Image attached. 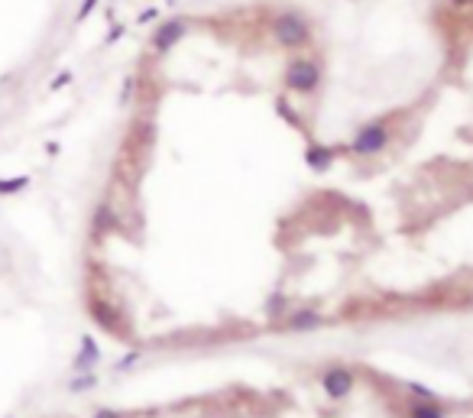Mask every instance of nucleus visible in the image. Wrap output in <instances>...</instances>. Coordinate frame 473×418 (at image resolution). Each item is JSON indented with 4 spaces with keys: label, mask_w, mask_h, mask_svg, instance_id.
Returning a JSON list of instances; mask_svg holds the SVG:
<instances>
[{
    "label": "nucleus",
    "mask_w": 473,
    "mask_h": 418,
    "mask_svg": "<svg viewBox=\"0 0 473 418\" xmlns=\"http://www.w3.org/2000/svg\"><path fill=\"white\" fill-rule=\"evenodd\" d=\"M406 418H447V405L441 399H435V402L412 399L406 405Z\"/></svg>",
    "instance_id": "nucleus-11"
},
{
    "label": "nucleus",
    "mask_w": 473,
    "mask_h": 418,
    "mask_svg": "<svg viewBox=\"0 0 473 418\" xmlns=\"http://www.w3.org/2000/svg\"><path fill=\"white\" fill-rule=\"evenodd\" d=\"M334 159H337V149L334 146H324V143H308L305 146V166L312 169V172H328L334 166Z\"/></svg>",
    "instance_id": "nucleus-10"
},
{
    "label": "nucleus",
    "mask_w": 473,
    "mask_h": 418,
    "mask_svg": "<svg viewBox=\"0 0 473 418\" xmlns=\"http://www.w3.org/2000/svg\"><path fill=\"white\" fill-rule=\"evenodd\" d=\"M133 84H136V78H127V82H123V91H120V104H130V101H133Z\"/></svg>",
    "instance_id": "nucleus-20"
},
{
    "label": "nucleus",
    "mask_w": 473,
    "mask_h": 418,
    "mask_svg": "<svg viewBox=\"0 0 473 418\" xmlns=\"http://www.w3.org/2000/svg\"><path fill=\"white\" fill-rule=\"evenodd\" d=\"M470 305H473V295H470Z\"/></svg>",
    "instance_id": "nucleus-24"
},
{
    "label": "nucleus",
    "mask_w": 473,
    "mask_h": 418,
    "mask_svg": "<svg viewBox=\"0 0 473 418\" xmlns=\"http://www.w3.org/2000/svg\"><path fill=\"white\" fill-rule=\"evenodd\" d=\"M114 231H120V217H117L111 201H101L95 208V217H91V233H95V240H104L107 233H114Z\"/></svg>",
    "instance_id": "nucleus-9"
},
{
    "label": "nucleus",
    "mask_w": 473,
    "mask_h": 418,
    "mask_svg": "<svg viewBox=\"0 0 473 418\" xmlns=\"http://www.w3.org/2000/svg\"><path fill=\"white\" fill-rule=\"evenodd\" d=\"M156 17H159V10H156V7H150V10H143V13H140V17H136V20H140V23H152V20H156Z\"/></svg>",
    "instance_id": "nucleus-22"
},
{
    "label": "nucleus",
    "mask_w": 473,
    "mask_h": 418,
    "mask_svg": "<svg viewBox=\"0 0 473 418\" xmlns=\"http://www.w3.org/2000/svg\"><path fill=\"white\" fill-rule=\"evenodd\" d=\"M402 389H406L412 399H418V402H435V399H438V396L428 389V386H418V382H402Z\"/></svg>",
    "instance_id": "nucleus-15"
},
{
    "label": "nucleus",
    "mask_w": 473,
    "mask_h": 418,
    "mask_svg": "<svg viewBox=\"0 0 473 418\" xmlns=\"http://www.w3.org/2000/svg\"><path fill=\"white\" fill-rule=\"evenodd\" d=\"M95 386H97V373H75V376L68 380V392H75V396L91 392Z\"/></svg>",
    "instance_id": "nucleus-13"
},
{
    "label": "nucleus",
    "mask_w": 473,
    "mask_h": 418,
    "mask_svg": "<svg viewBox=\"0 0 473 418\" xmlns=\"http://www.w3.org/2000/svg\"><path fill=\"white\" fill-rule=\"evenodd\" d=\"M143 360V350H130V353H123L120 360L114 363V373H127V370H133L136 363Z\"/></svg>",
    "instance_id": "nucleus-16"
},
{
    "label": "nucleus",
    "mask_w": 473,
    "mask_h": 418,
    "mask_svg": "<svg viewBox=\"0 0 473 418\" xmlns=\"http://www.w3.org/2000/svg\"><path fill=\"white\" fill-rule=\"evenodd\" d=\"M396 121H399V114H386V117H373V121L360 123L357 133H353V139L347 143V156H353V159L383 156V153L392 146Z\"/></svg>",
    "instance_id": "nucleus-2"
},
{
    "label": "nucleus",
    "mask_w": 473,
    "mask_h": 418,
    "mask_svg": "<svg viewBox=\"0 0 473 418\" xmlns=\"http://www.w3.org/2000/svg\"><path fill=\"white\" fill-rule=\"evenodd\" d=\"M321 82H324V65L318 62V59L305 56V52L289 56V62L282 65V84H285V91L289 94L312 98V94H318Z\"/></svg>",
    "instance_id": "nucleus-3"
},
{
    "label": "nucleus",
    "mask_w": 473,
    "mask_h": 418,
    "mask_svg": "<svg viewBox=\"0 0 473 418\" xmlns=\"http://www.w3.org/2000/svg\"><path fill=\"white\" fill-rule=\"evenodd\" d=\"M23 188H29V176H13V178H0V195H3V198L17 195V192H23Z\"/></svg>",
    "instance_id": "nucleus-14"
},
{
    "label": "nucleus",
    "mask_w": 473,
    "mask_h": 418,
    "mask_svg": "<svg viewBox=\"0 0 473 418\" xmlns=\"http://www.w3.org/2000/svg\"><path fill=\"white\" fill-rule=\"evenodd\" d=\"M451 7H457V10H470L473 7V0H447Z\"/></svg>",
    "instance_id": "nucleus-23"
},
{
    "label": "nucleus",
    "mask_w": 473,
    "mask_h": 418,
    "mask_svg": "<svg viewBox=\"0 0 473 418\" xmlns=\"http://www.w3.org/2000/svg\"><path fill=\"white\" fill-rule=\"evenodd\" d=\"M88 311H91V318H95L104 331H111V334H117V337L127 334V325L117 318V308L107 305L104 298H91V302H88Z\"/></svg>",
    "instance_id": "nucleus-7"
},
{
    "label": "nucleus",
    "mask_w": 473,
    "mask_h": 418,
    "mask_svg": "<svg viewBox=\"0 0 473 418\" xmlns=\"http://www.w3.org/2000/svg\"><path fill=\"white\" fill-rule=\"evenodd\" d=\"M97 363H101V347H97V341L91 334H81L78 353H75V360H72V370L75 373H95Z\"/></svg>",
    "instance_id": "nucleus-8"
},
{
    "label": "nucleus",
    "mask_w": 473,
    "mask_h": 418,
    "mask_svg": "<svg viewBox=\"0 0 473 418\" xmlns=\"http://www.w3.org/2000/svg\"><path fill=\"white\" fill-rule=\"evenodd\" d=\"M191 33V17H166L159 23V26L152 29V39H150V52L156 59H162V56H169L172 49L179 46L182 39L189 36Z\"/></svg>",
    "instance_id": "nucleus-4"
},
{
    "label": "nucleus",
    "mask_w": 473,
    "mask_h": 418,
    "mask_svg": "<svg viewBox=\"0 0 473 418\" xmlns=\"http://www.w3.org/2000/svg\"><path fill=\"white\" fill-rule=\"evenodd\" d=\"M95 7H97V0H81V7H78V23H85L88 17H91V13H95Z\"/></svg>",
    "instance_id": "nucleus-17"
},
{
    "label": "nucleus",
    "mask_w": 473,
    "mask_h": 418,
    "mask_svg": "<svg viewBox=\"0 0 473 418\" xmlns=\"http://www.w3.org/2000/svg\"><path fill=\"white\" fill-rule=\"evenodd\" d=\"M269 39L275 42V49L298 56V52H308L314 46V23L302 10L282 7L269 17Z\"/></svg>",
    "instance_id": "nucleus-1"
},
{
    "label": "nucleus",
    "mask_w": 473,
    "mask_h": 418,
    "mask_svg": "<svg viewBox=\"0 0 473 418\" xmlns=\"http://www.w3.org/2000/svg\"><path fill=\"white\" fill-rule=\"evenodd\" d=\"M91 418H133V415H127V412H120V409H95Z\"/></svg>",
    "instance_id": "nucleus-19"
},
{
    "label": "nucleus",
    "mask_w": 473,
    "mask_h": 418,
    "mask_svg": "<svg viewBox=\"0 0 473 418\" xmlns=\"http://www.w3.org/2000/svg\"><path fill=\"white\" fill-rule=\"evenodd\" d=\"M72 78H75V75H72V72H62V75H56V78L49 82V91H58V88H65V84L72 82Z\"/></svg>",
    "instance_id": "nucleus-18"
},
{
    "label": "nucleus",
    "mask_w": 473,
    "mask_h": 418,
    "mask_svg": "<svg viewBox=\"0 0 473 418\" xmlns=\"http://www.w3.org/2000/svg\"><path fill=\"white\" fill-rule=\"evenodd\" d=\"M292 308H295L292 298L282 295V292H275V295H269V302H266V315H269V321H275V325H279V321H282Z\"/></svg>",
    "instance_id": "nucleus-12"
},
{
    "label": "nucleus",
    "mask_w": 473,
    "mask_h": 418,
    "mask_svg": "<svg viewBox=\"0 0 473 418\" xmlns=\"http://www.w3.org/2000/svg\"><path fill=\"white\" fill-rule=\"evenodd\" d=\"M324 325H328V318H324L318 308H312V305L292 308V311L279 321V327H282V331H289V334H312V331H321Z\"/></svg>",
    "instance_id": "nucleus-6"
},
{
    "label": "nucleus",
    "mask_w": 473,
    "mask_h": 418,
    "mask_svg": "<svg viewBox=\"0 0 473 418\" xmlns=\"http://www.w3.org/2000/svg\"><path fill=\"white\" fill-rule=\"evenodd\" d=\"M318 382H321V392L331 402H344V399H351L353 389H357V370L347 366V363H331V366L321 370Z\"/></svg>",
    "instance_id": "nucleus-5"
},
{
    "label": "nucleus",
    "mask_w": 473,
    "mask_h": 418,
    "mask_svg": "<svg viewBox=\"0 0 473 418\" xmlns=\"http://www.w3.org/2000/svg\"><path fill=\"white\" fill-rule=\"evenodd\" d=\"M120 36H123V23H117V26H111V33H107V46H114Z\"/></svg>",
    "instance_id": "nucleus-21"
}]
</instances>
